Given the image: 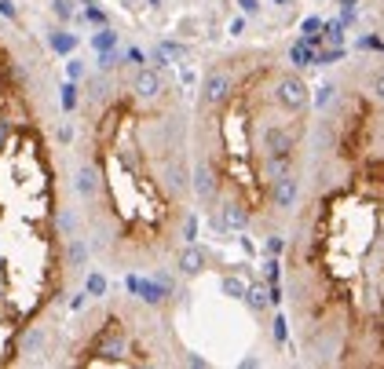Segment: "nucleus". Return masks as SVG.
<instances>
[{
    "label": "nucleus",
    "mask_w": 384,
    "mask_h": 369,
    "mask_svg": "<svg viewBox=\"0 0 384 369\" xmlns=\"http://www.w3.org/2000/svg\"><path fill=\"white\" fill-rule=\"evenodd\" d=\"M275 103L282 110H293V114H300L304 106H308V85L300 81L297 73H282L275 81Z\"/></svg>",
    "instance_id": "f257e3e1"
},
{
    "label": "nucleus",
    "mask_w": 384,
    "mask_h": 369,
    "mask_svg": "<svg viewBox=\"0 0 384 369\" xmlns=\"http://www.w3.org/2000/svg\"><path fill=\"white\" fill-rule=\"evenodd\" d=\"M227 95H231V73L213 70L209 77H205V85H201V106L213 110V106H220L223 99H227Z\"/></svg>",
    "instance_id": "f03ea898"
},
{
    "label": "nucleus",
    "mask_w": 384,
    "mask_h": 369,
    "mask_svg": "<svg viewBox=\"0 0 384 369\" xmlns=\"http://www.w3.org/2000/svg\"><path fill=\"white\" fill-rule=\"evenodd\" d=\"M271 183H275V187H271V198H275V205H278V208H293V201H297V175L282 172V175H275Z\"/></svg>",
    "instance_id": "7ed1b4c3"
},
{
    "label": "nucleus",
    "mask_w": 384,
    "mask_h": 369,
    "mask_svg": "<svg viewBox=\"0 0 384 369\" xmlns=\"http://www.w3.org/2000/svg\"><path fill=\"white\" fill-rule=\"evenodd\" d=\"M136 92L143 95V99H154V95L162 92V77H157V70H139V77H136Z\"/></svg>",
    "instance_id": "20e7f679"
},
{
    "label": "nucleus",
    "mask_w": 384,
    "mask_h": 369,
    "mask_svg": "<svg viewBox=\"0 0 384 369\" xmlns=\"http://www.w3.org/2000/svg\"><path fill=\"white\" fill-rule=\"evenodd\" d=\"M290 62L297 70H304V66H315V48L308 44V41H297L293 48H290Z\"/></svg>",
    "instance_id": "39448f33"
},
{
    "label": "nucleus",
    "mask_w": 384,
    "mask_h": 369,
    "mask_svg": "<svg viewBox=\"0 0 384 369\" xmlns=\"http://www.w3.org/2000/svg\"><path fill=\"white\" fill-rule=\"evenodd\" d=\"M180 267H183V275H198V270L205 267V252L190 245V249L180 256Z\"/></svg>",
    "instance_id": "423d86ee"
},
{
    "label": "nucleus",
    "mask_w": 384,
    "mask_h": 369,
    "mask_svg": "<svg viewBox=\"0 0 384 369\" xmlns=\"http://www.w3.org/2000/svg\"><path fill=\"white\" fill-rule=\"evenodd\" d=\"M194 180H198V183H194V187H198V194H201L205 201H209V198L216 194V180H213V172H209V168L201 165V168L194 172Z\"/></svg>",
    "instance_id": "0eeeda50"
},
{
    "label": "nucleus",
    "mask_w": 384,
    "mask_h": 369,
    "mask_svg": "<svg viewBox=\"0 0 384 369\" xmlns=\"http://www.w3.org/2000/svg\"><path fill=\"white\" fill-rule=\"evenodd\" d=\"M223 223H227V227H234V231H242L246 223H249V212L242 205H227L223 208Z\"/></svg>",
    "instance_id": "6e6552de"
},
{
    "label": "nucleus",
    "mask_w": 384,
    "mask_h": 369,
    "mask_svg": "<svg viewBox=\"0 0 384 369\" xmlns=\"http://www.w3.org/2000/svg\"><path fill=\"white\" fill-rule=\"evenodd\" d=\"M77 190H81L85 198H92L95 190H99V180H95V172H92V168H81V175H77Z\"/></svg>",
    "instance_id": "1a4fd4ad"
},
{
    "label": "nucleus",
    "mask_w": 384,
    "mask_h": 369,
    "mask_svg": "<svg viewBox=\"0 0 384 369\" xmlns=\"http://www.w3.org/2000/svg\"><path fill=\"white\" fill-rule=\"evenodd\" d=\"M322 29H326V41H329V44H341V41H344V19L322 22Z\"/></svg>",
    "instance_id": "9d476101"
},
{
    "label": "nucleus",
    "mask_w": 384,
    "mask_h": 369,
    "mask_svg": "<svg viewBox=\"0 0 384 369\" xmlns=\"http://www.w3.org/2000/svg\"><path fill=\"white\" fill-rule=\"evenodd\" d=\"M246 296H249V308H253V311H264V308H267V289H264V285L249 289Z\"/></svg>",
    "instance_id": "9b49d317"
},
{
    "label": "nucleus",
    "mask_w": 384,
    "mask_h": 369,
    "mask_svg": "<svg viewBox=\"0 0 384 369\" xmlns=\"http://www.w3.org/2000/svg\"><path fill=\"white\" fill-rule=\"evenodd\" d=\"M92 44L99 48V52H110V48L118 44V34H114V29H99V37H95Z\"/></svg>",
    "instance_id": "f8f14e48"
},
{
    "label": "nucleus",
    "mask_w": 384,
    "mask_h": 369,
    "mask_svg": "<svg viewBox=\"0 0 384 369\" xmlns=\"http://www.w3.org/2000/svg\"><path fill=\"white\" fill-rule=\"evenodd\" d=\"M73 44H77V41H73L70 34H55V37H52V48H55V52H73Z\"/></svg>",
    "instance_id": "ddd939ff"
},
{
    "label": "nucleus",
    "mask_w": 384,
    "mask_h": 369,
    "mask_svg": "<svg viewBox=\"0 0 384 369\" xmlns=\"http://www.w3.org/2000/svg\"><path fill=\"white\" fill-rule=\"evenodd\" d=\"M370 95L377 103H384V70L381 73H374V81H370Z\"/></svg>",
    "instance_id": "4468645a"
},
{
    "label": "nucleus",
    "mask_w": 384,
    "mask_h": 369,
    "mask_svg": "<svg viewBox=\"0 0 384 369\" xmlns=\"http://www.w3.org/2000/svg\"><path fill=\"white\" fill-rule=\"evenodd\" d=\"M329 103H333V85H322V88H318V95H315V106L322 110V106H329Z\"/></svg>",
    "instance_id": "2eb2a0df"
},
{
    "label": "nucleus",
    "mask_w": 384,
    "mask_h": 369,
    "mask_svg": "<svg viewBox=\"0 0 384 369\" xmlns=\"http://www.w3.org/2000/svg\"><path fill=\"white\" fill-rule=\"evenodd\" d=\"M315 34H322V19H304V37H315Z\"/></svg>",
    "instance_id": "dca6fc26"
},
{
    "label": "nucleus",
    "mask_w": 384,
    "mask_h": 369,
    "mask_svg": "<svg viewBox=\"0 0 384 369\" xmlns=\"http://www.w3.org/2000/svg\"><path fill=\"white\" fill-rule=\"evenodd\" d=\"M355 4H359V0H341V19H344V22L355 19V11H359Z\"/></svg>",
    "instance_id": "f3484780"
},
{
    "label": "nucleus",
    "mask_w": 384,
    "mask_h": 369,
    "mask_svg": "<svg viewBox=\"0 0 384 369\" xmlns=\"http://www.w3.org/2000/svg\"><path fill=\"white\" fill-rule=\"evenodd\" d=\"M223 293H227V296H246V285L234 282V278H227V282H223Z\"/></svg>",
    "instance_id": "a211bd4d"
},
{
    "label": "nucleus",
    "mask_w": 384,
    "mask_h": 369,
    "mask_svg": "<svg viewBox=\"0 0 384 369\" xmlns=\"http://www.w3.org/2000/svg\"><path fill=\"white\" fill-rule=\"evenodd\" d=\"M62 106H66V110H73V106H77V88H73V85L62 88Z\"/></svg>",
    "instance_id": "6ab92c4d"
},
{
    "label": "nucleus",
    "mask_w": 384,
    "mask_h": 369,
    "mask_svg": "<svg viewBox=\"0 0 384 369\" xmlns=\"http://www.w3.org/2000/svg\"><path fill=\"white\" fill-rule=\"evenodd\" d=\"M103 289H106V282H103V275H92V278H88V293H92V296H99V293H103Z\"/></svg>",
    "instance_id": "aec40b11"
},
{
    "label": "nucleus",
    "mask_w": 384,
    "mask_h": 369,
    "mask_svg": "<svg viewBox=\"0 0 384 369\" xmlns=\"http://www.w3.org/2000/svg\"><path fill=\"white\" fill-rule=\"evenodd\" d=\"M275 340L285 344V318H275Z\"/></svg>",
    "instance_id": "412c9836"
},
{
    "label": "nucleus",
    "mask_w": 384,
    "mask_h": 369,
    "mask_svg": "<svg viewBox=\"0 0 384 369\" xmlns=\"http://www.w3.org/2000/svg\"><path fill=\"white\" fill-rule=\"evenodd\" d=\"M238 4H242L246 15H256V11H260V0H238Z\"/></svg>",
    "instance_id": "4be33fe9"
},
{
    "label": "nucleus",
    "mask_w": 384,
    "mask_h": 369,
    "mask_svg": "<svg viewBox=\"0 0 384 369\" xmlns=\"http://www.w3.org/2000/svg\"><path fill=\"white\" fill-rule=\"evenodd\" d=\"M55 11H59V19H70V0H55Z\"/></svg>",
    "instance_id": "5701e85b"
},
{
    "label": "nucleus",
    "mask_w": 384,
    "mask_h": 369,
    "mask_svg": "<svg viewBox=\"0 0 384 369\" xmlns=\"http://www.w3.org/2000/svg\"><path fill=\"white\" fill-rule=\"evenodd\" d=\"M0 11H4L8 19H15V8H11V0H0Z\"/></svg>",
    "instance_id": "b1692460"
},
{
    "label": "nucleus",
    "mask_w": 384,
    "mask_h": 369,
    "mask_svg": "<svg viewBox=\"0 0 384 369\" xmlns=\"http://www.w3.org/2000/svg\"><path fill=\"white\" fill-rule=\"evenodd\" d=\"M278 4H290V0H278Z\"/></svg>",
    "instance_id": "393cba45"
}]
</instances>
